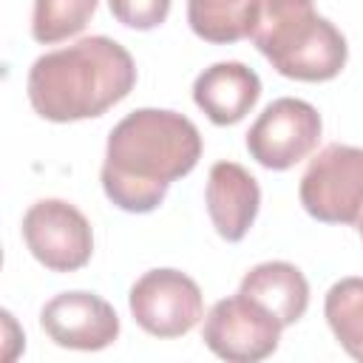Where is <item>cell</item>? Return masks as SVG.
<instances>
[{
    "mask_svg": "<svg viewBox=\"0 0 363 363\" xmlns=\"http://www.w3.org/2000/svg\"><path fill=\"white\" fill-rule=\"evenodd\" d=\"M201 159L199 128L167 108H139L108 133L102 190L125 213H153Z\"/></svg>",
    "mask_w": 363,
    "mask_h": 363,
    "instance_id": "obj_1",
    "label": "cell"
},
{
    "mask_svg": "<svg viewBox=\"0 0 363 363\" xmlns=\"http://www.w3.org/2000/svg\"><path fill=\"white\" fill-rule=\"evenodd\" d=\"M136 85V65L111 37H82L74 45L37 57L26 77V94L37 116L79 122L102 116Z\"/></svg>",
    "mask_w": 363,
    "mask_h": 363,
    "instance_id": "obj_2",
    "label": "cell"
},
{
    "mask_svg": "<svg viewBox=\"0 0 363 363\" xmlns=\"http://www.w3.org/2000/svg\"><path fill=\"white\" fill-rule=\"evenodd\" d=\"M250 37L281 77L301 82L335 79L349 57L346 37L315 0H258Z\"/></svg>",
    "mask_w": 363,
    "mask_h": 363,
    "instance_id": "obj_3",
    "label": "cell"
},
{
    "mask_svg": "<svg viewBox=\"0 0 363 363\" xmlns=\"http://www.w3.org/2000/svg\"><path fill=\"white\" fill-rule=\"evenodd\" d=\"M298 196L312 218L354 227L363 213V147L326 145L303 170Z\"/></svg>",
    "mask_w": 363,
    "mask_h": 363,
    "instance_id": "obj_4",
    "label": "cell"
},
{
    "mask_svg": "<svg viewBox=\"0 0 363 363\" xmlns=\"http://www.w3.org/2000/svg\"><path fill=\"white\" fill-rule=\"evenodd\" d=\"M281 320L247 295H230L213 303L204 318V346L230 363H258L278 349Z\"/></svg>",
    "mask_w": 363,
    "mask_h": 363,
    "instance_id": "obj_5",
    "label": "cell"
},
{
    "mask_svg": "<svg viewBox=\"0 0 363 363\" xmlns=\"http://www.w3.org/2000/svg\"><path fill=\"white\" fill-rule=\"evenodd\" d=\"M320 113L315 105L281 96L269 102L247 130L250 156L267 170H289L320 142Z\"/></svg>",
    "mask_w": 363,
    "mask_h": 363,
    "instance_id": "obj_6",
    "label": "cell"
},
{
    "mask_svg": "<svg viewBox=\"0 0 363 363\" xmlns=\"http://www.w3.org/2000/svg\"><path fill=\"white\" fill-rule=\"evenodd\" d=\"M128 306L133 320L153 337H182L204 318L199 284L170 267L147 269L130 286Z\"/></svg>",
    "mask_w": 363,
    "mask_h": 363,
    "instance_id": "obj_7",
    "label": "cell"
},
{
    "mask_svg": "<svg viewBox=\"0 0 363 363\" xmlns=\"http://www.w3.org/2000/svg\"><path fill=\"white\" fill-rule=\"evenodd\" d=\"M28 252L51 272L82 269L94 255V230L88 218L62 199H40L23 216Z\"/></svg>",
    "mask_w": 363,
    "mask_h": 363,
    "instance_id": "obj_8",
    "label": "cell"
},
{
    "mask_svg": "<svg viewBox=\"0 0 363 363\" xmlns=\"http://www.w3.org/2000/svg\"><path fill=\"white\" fill-rule=\"evenodd\" d=\"M43 332L62 349L99 352L119 337L116 309L94 292H60L40 312Z\"/></svg>",
    "mask_w": 363,
    "mask_h": 363,
    "instance_id": "obj_9",
    "label": "cell"
},
{
    "mask_svg": "<svg viewBox=\"0 0 363 363\" xmlns=\"http://www.w3.org/2000/svg\"><path fill=\"white\" fill-rule=\"evenodd\" d=\"M207 216L224 241H241L255 224L261 207V187L255 176L238 162H216L207 176Z\"/></svg>",
    "mask_w": 363,
    "mask_h": 363,
    "instance_id": "obj_10",
    "label": "cell"
},
{
    "mask_svg": "<svg viewBox=\"0 0 363 363\" xmlns=\"http://www.w3.org/2000/svg\"><path fill=\"white\" fill-rule=\"evenodd\" d=\"M261 96V79L244 62H216L193 82V102L213 125L241 122Z\"/></svg>",
    "mask_w": 363,
    "mask_h": 363,
    "instance_id": "obj_11",
    "label": "cell"
},
{
    "mask_svg": "<svg viewBox=\"0 0 363 363\" xmlns=\"http://www.w3.org/2000/svg\"><path fill=\"white\" fill-rule=\"evenodd\" d=\"M238 292L269 309L281 326H292L303 318L309 306V284L303 272L289 261L255 264L238 284Z\"/></svg>",
    "mask_w": 363,
    "mask_h": 363,
    "instance_id": "obj_12",
    "label": "cell"
},
{
    "mask_svg": "<svg viewBox=\"0 0 363 363\" xmlns=\"http://www.w3.org/2000/svg\"><path fill=\"white\" fill-rule=\"evenodd\" d=\"M258 0H187V23L196 37L227 45L250 37Z\"/></svg>",
    "mask_w": 363,
    "mask_h": 363,
    "instance_id": "obj_13",
    "label": "cell"
},
{
    "mask_svg": "<svg viewBox=\"0 0 363 363\" xmlns=\"http://www.w3.org/2000/svg\"><path fill=\"white\" fill-rule=\"evenodd\" d=\"M326 323L343 352L363 363V278H340L323 301Z\"/></svg>",
    "mask_w": 363,
    "mask_h": 363,
    "instance_id": "obj_14",
    "label": "cell"
},
{
    "mask_svg": "<svg viewBox=\"0 0 363 363\" xmlns=\"http://www.w3.org/2000/svg\"><path fill=\"white\" fill-rule=\"evenodd\" d=\"M99 0H34L31 37L43 45H54L79 34L94 17Z\"/></svg>",
    "mask_w": 363,
    "mask_h": 363,
    "instance_id": "obj_15",
    "label": "cell"
},
{
    "mask_svg": "<svg viewBox=\"0 0 363 363\" xmlns=\"http://www.w3.org/2000/svg\"><path fill=\"white\" fill-rule=\"evenodd\" d=\"M108 6L122 26L136 31H150L170 14V0H108Z\"/></svg>",
    "mask_w": 363,
    "mask_h": 363,
    "instance_id": "obj_16",
    "label": "cell"
},
{
    "mask_svg": "<svg viewBox=\"0 0 363 363\" xmlns=\"http://www.w3.org/2000/svg\"><path fill=\"white\" fill-rule=\"evenodd\" d=\"M354 230L360 233V238H363V213H360V218H357V224H354Z\"/></svg>",
    "mask_w": 363,
    "mask_h": 363,
    "instance_id": "obj_17",
    "label": "cell"
}]
</instances>
